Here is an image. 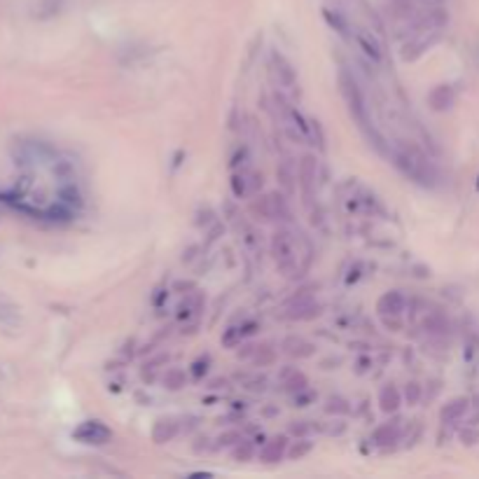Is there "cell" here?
Returning a JSON list of instances; mask_svg holds the SVG:
<instances>
[{"mask_svg":"<svg viewBox=\"0 0 479 479\" xmlns=\"http://www.w3.org/2000/svg\"><path fill=\"white\" fill-rule=\"evenodd\" d=\"M339 89H342L344 101H346L349 110H351V115H353L358 126H360V131L367 136V141L372 143L381 155H388L386 145H384V136H381V133L374 129V126L369 124V119H367V108H365V99H362L360 89H358V84L351 80L346 72H342V75H339Z\"/></svg>","mask_w":479,"mask_h":479,"instance_id":"1","label":"cell"},{"mask_svg":"<svg viewBox=\"0 0 479 479\" xmlns=\"http://www.w3.org/2000/svg\"><path fill=\"white\" fill-rule=\"evenodd\" d=\"M395 164L409 175V178H414L423 185H430L435 180V175H438L435 173V168L430 166V162L426 159V155H423L418 148H411V145L409 148H402L395 155Z\"/></svg>","mask_w":479,"mask_h":479,"instance_id":"2","label":"cell"},{"mask_svg":"<svg viewBox=\"0 0 479 479\" xmlns=\"http://www.w3.org/2000/svg\"><path fill=\"white\" fill-rule=\"evenodd\" d=\"M271 253L276 257L278 269L286 276H295L297 274V251H295V241L288 232H276L271 236Z\"/></svg>","mask_w":479,"mask_h":479,"instance_id":"3","label":"cell"},{"mask_svg":"<svg viewBox=\"0 0 479 479\" xmlns=\"http://www.w3.org/2000/svg\"><path fill=\"white\" fill-rule=\"evenodd\" d=\"M72 438H75L77 442H82V444L101 447V444H108V442L113 440V430L101 421H84L72 430Z\"/></svg>","mask_w":479,"mask_h":479,"instance_id":"4","label":"cell"},{"mask_svg":"<svg viewBox=\"0 0 479 479\" xmlns=\"http://www.w3.org/2000/svg\"><path fill=\"white\" fill-rule=\"evenodd\" d=\"M442 38V31H418L411 33V38L407 45L402 47V59L404 61H414V59L421 57L423 52L430 50Z\"/></svg>","mask_w":479,"mask_h":479,"instance_id":"5","label":"cell"},{"mask_svg":"<svg viewBox=\"0 0 479 479\" xmlns=\"http://www.w3.org/2000/svg\"><path fill=\"white\" fill-rule=\"evenodd\" d=\"M251 211L262 220H274V217L286 215V206H283V199L278 194H266L251 206Z\"/></svg>","mask_w":479,"mask_h":479,"instance_id":"6","label":"cell"},{"mask_svg":"<svg viewBox=\"0 0 479 479\" xmlns=\"http://www.w3.org/2000/svg\"><path fill=\"white\" fill-rule=\"evenodd\" d=\"M456 101V94H453L451 84H438V87L430 89L428 94V106L433 108L435 113H447L449 108Z\"/></svg>","mask_w":479,"mask_h":479,"instance_id":"7","label":"cell"},{"mask_svg":"<svg viewBox=\"0 0 479 479\" xmlns=\"http://www.w3.org/2000/svg\"><path fill=\"white\" fill-rule=\"evenodd\" d=\"M377 311L381 316H393L398 318L400 313L404 311V297L398 290H391V293H384L377 302Z\"/></svg>","mask_w":479,"mask_h":479,"instance_id":"8","label":"cell"},{"mask_svg":"<svg viewBox=\"0 0 479 479\" xmlns=\"http://www.w3.org/2000/svg\"><path fill=\"white\" fill-rule=\"evenodd\" d=\"M300 185H302V194L309 202L313 194V187H316V159L313 157H304L300 164Z\"/></svg>","mask_w":479,"mask_h":479,"instance_id":"9","label":"cell"},{"mask_svg":"<svg viewBox=\"0 0 479 479\" xmlns=\"http://www.w3.org/2000/svg\"><path fill=\"white\" fill-rule=\"evenodd\" d=\"M288 451V438L286 435H278V438H271L269 442H264L262 451H260V458L264 463H278Z\"/></svg>","mask_w":479,"mask_h":479,"instance_id":"10","label":"cell"},{"mask_svg":"<svg viewBox=\"0 0 479 479\" xmlns=\"http://www.w3.org/2000/svg\"><path fill=\"white\" fill-rule=\"evenodd\" d=\"M468 409H470L468 398H453V400H449L444 407H442L440 418H442V423H453V421H458V418H463Z\"/></svg>","mask_w":479,"mask_h":479,"instance_id":"11","label":"cell"},{"mask_svg":"<svg viewBox=\"0 0 479 479\" xmlns=\"http://www.w3.org/2000/svg\"><path fill=\"white\" fill-rule=\"evenodd\" d=\"M175 433H178V423L173 418H157L153 426V442L155 444H166L175 438Z\"/></svg>","mask_w":479,"mask_h":479,"instance_id":"12","label":"cell"},{"mask_svg":"<svg viewBox=\"0 0 479 479\" xmlns=\"http://www.w3.org/2000/svg\"><path fill=\"white\" fill-rule=\"evenodd\" d=\"M400 440V426L398 423H381V426L374 428L372 433V442L377 447H388V444H395V442Z\"/></svg>","mask_w":479,"mask_h":479,"instance_id":"13","label":"cell"},{"mask_svg":"<svg viewBox=\"0 0 479 479\" xmlns=\"http://www.w3.org/2000/svg\"><path fill=\"white\" fill-rule=\"evenodd\" d=\"M400 404H402V395H400V391L393 384H388L381 388L379 393V407L381 411H386V414H395V411L400 409Z\"/></svg>","mask_w":479,"mask_h":479,"instance_id":"14","label":"cell"},{"mask_svg":"<svg viewBox=\"0 0 479 479\" xmlns=\"http://www.w3.org/2000/svg\"><path fill=\"white\" fill-rule=\"evenodd\" d=\"M271 61H274V70L278 75V82H281L283 87H293V84H295V68L286 61V57L274 52V54H271Z\"/></svg>","mask_w":479,"mask_h":479,"instance_id":"15","label":"cell"},{"mask_svg":"<svg viewBox=\"0 0 479 479\" xmlns=\"http://www.w3.org/2000/svg\"><path fill=\"white\" fill-rule=\"evenodd\" d=\"M353 38H355L358 45H360V50L365 52L369 59L381 61V47H379V42L372 38V35H367L365 31H353Z\"/></svg>","mask_w":479,"mask_h":479,"instance_id":"16","label":"cell"},{"mask_svg":"<svg viewBox=\"0 0 479 479\" xmlns=\"http://www.w3.org/2000/svg\"><path fill=\"white\" fill-rule=\"evenodd\" d=\"M283 349H286L288 355H297V358H306L313 353V346L309 342H304L302 337H288L283 342Z\"/></svg>","mask_w":479,"mask_h":479,"instance_id":"17","label":"cell"},{"mask_svg":"<svg viewBox=\"0 0 479 479\" xmlns=\"http://www.w3.org/2000/svg\"><path fill=\"white\" fill-rule=\"evenodd\" d=\"M323 17H325V21H327V26L330 28H335V31L342 35V38H351V26H349V21L344 19L339 12L335 10H323Z\"/></svg>","mask_w":479,"mask_h":479,"instance_id":"18","label":"cell"},{"mask_svg":"<svg viewBox=\"0 0 479 479\" xmlns=\"http://www.w3.org/2000/svg\"><path fill=\"white\" fill-rule=\"evenodd\" d=\"M423 327H426L428 335L440 337V335H447V332H449V320L444 316H440V313H433V316L426 318Z\"/></svg>","mask_w":479,"mask_h":479,"instance_id":"19","label":"cell"},{"mask_svg":"<svg viewBox=\"0 0 479 479\" xmlns=\"http://www.w3.org/2000/svg\"><path fill=\"white\" fill-rule=\"evenodd\" d=\"M185 372L183 369H178V367H173V369H166V374H164V386L168 388V391H180V388L185 386Z\"/></svg>","mask_w":479,"mask_h":479,"instance_id":"20","label":"cell"},{"mask_svg":"<svg viewBox=\"0 0 479 479\" xmlns=\"http://www.w3.org/2000/svg\"><path fill=\"white\" fill-rule=\"evenodd\" d=\"M199 304H202V297L199 295H190L187 297L185 302H180V306H178V318H190L197 313V309Z\"/></svg>","mask_w":479,"mask_h":479,"instance_id":"21","label":"cell"},{"mask_svg":"<svg viewBox=\"0 0 479 479\" xmlns=\"http://www.w3.org/2000/svg\"><path fill=\"white\" fill-rule=\"evenodd\" d=\"M283 386H286V391H290V393H300L306 388V377L302 372H293L290 374V379L283 381Z\"/></svg>","mask_w":479,"mask_h":479,"instance_id":"22","label":"cell"},{"mask_svg":"<svg viewBox=\"0 0 479 479\" xmlns=\"http://www.w3.org/2000/svg\"><path fill=\"white\" fill-rule=\"evenodd\" d=\"M313 449V444L309 440H300V442H295L293 447H290V451H288V456L293 458V460H300V458H304L309 451Z\"/></svg>","mask_w":479,"mask_h":479,"instance_id":"23","label":"cell"},{"mask_svg":"<svg viewBox=\"0 0 479 479\" xmlns=\"http://www.w3.org/2000/svg\"><path fill=\"white\" fill-rule=\"evenodd\" d=\"M232 456H234V460H241V463H244V460H251L253 458V444H251V442L241 440L239 444L234 447Z\"/></svg>","mask_w":479,"mask_h":479,"instance_id":"24","label":"cell"},{"mask_svg":"<svg viewBox=\"0 0 479 479\" xmlns=\"http://www.w3.org/2000/svg\"><path fill=\"white\" fill-rule=\"evenodd\" d=\"M325 411L327 414H346L349 404H346V400H342V398H330L325 404Z\"/></svg>","mask_w":479,"mask_h":479,"instance_id":"25","label":"cell"},{"mask_svg":"<svg viewBox=\"0 0 479 479\" xmlns=\"http://www.w3.org/2000/svg\"><path fill=\"white\" fill-rule=\"evenodd\" d=\"M246 332L241 330V327H229L227 332H224V337H222V344L224 346H234V344H239L241 342V337H244Z\"/></svg>","mask_w":479,"mask_h":479,"instance_id":"26","label":"cell"},{"mask_svg":"<svg viewBox=\"0 0 479 479\" xmlns=\"http://www.w3.org/2000/svg\"><path fill=\"white\" fill-rule=\"evenodd\" d=\"M241 442V433L239 430H227L217 438V447H232V444H239Z\"/></svg>","mask_w":479,"mask_h":479,"instance_id":"27","label":"cell"},{"mask_svg":"<svg viewBox=\"0 0 479 479\" xmlns=\"http://www.w3.org/2000/svg\"><path fill=\"white\" fill-rule=\"evenodd\" d=\"M232 190H234L236 197H246V194L251 192V190H248V178H246V175H234V178H232Z\"/></svg>","mask_w":479,"mask_h":479,"instance_id":"28","label":"cell"},{"mask_svg":"<svg viewBox=\"0 0 479 479\" xmlns=\"http://www.w3.org/2000/svg\"><path fill=\"white\" fill-rule=\"evenodd\" d=\"M404 398H407L409 404H416L418 398H421V386H418L416 381H409L407 388H404Z\"/></svg>","mask_w":479,"mask_h":479,"instance_id":"29","label":"cell"},{"mask_svg":"<svg viewBox=\"0 0 479 479\" xmlns=\"http://www.w3.org/2000/svg\"><path fill=\"white\" fill-rule=\"evenodd\" d=\"M274 360V351H271L269 346H260L255 349V362H260V365H266V362Z\"/></svg>","mask_w":479,"mask_h":479,"instance_id":"30","label":"cell"},{"mask_svg":"<svg viewBox=\"0 0 479 479\" xmlns=\"http://www.w3.org/2000/svg\"><path fill=\"white\" fill-rule=\"evenodd\" d=\"M206 372H208V358H199V360L192 365V377L194 379H202Z\"/></svg>","mask_w":479,"mask_h":479,"instance_id":"31","label":"cell"},{"mask_svg":"<svg viewBox=\"0 0 479 479\" xmlns=\"http://www.w3.org/2000/svg\"><path fill=\"white\" fill-rule=\"evenodd\" d=\"M311 400H316V395H313L311 391H306V393L300 391L295 395V404H297V407H309V402H311Z\"/></svg>","mask_w":479,"mask_h":479,"instance_id":"32","label":"cell"},{"mask_svg":"<svg viewBox=\"0 0 479 479\" xmlns=\"http://www.w3.org/2000/svg\"><path fill=\"white\" fill-rule=\"evenodd\" d=\"M460 440H463V444L472 447L479 440V433H477V430H470L468 428V430H463V433H460Z\"/></svg>","mask_w":479,"mask_h":479,"instance_id":"33","label":"cell"},{"mask_svg":"<svg viewBox=\"0 0 479 479\" xmlns=\"http://www.w3.org/2000/svg\"><path fill=\"white\" fill-rule=\"evenodd\" d=\"M290 433H293V435H306L309 426H304V423H290Z\"/></svg>","mask_w":479,"mask_h":479,"instance_id":"34","label":"cell"},{"mask_svg":"<svg viewBox=\"0 0 479 479\" xmlns=\"http://www.w3.org/2000/svg\"><path fill=\"white\" fill-rule=\"evenodd\" d=\"M281 183H283V187H286V190H293V185H290V175H288V168L286 166H281Z\"/></svg>","mask_w":479,"mask_h":479,"instance_id":"35","label":"cell"},{"mask_svg":"<svg viewBox=\"0 0 479 479\" xmlns=\"http://www.w3.org/2000/svg\"><path fill=\"white\" fill-rule=\"evenodd\" d=\"M175 288H178V290H192L194 283H175Z\"/></svg>","mask_w":479,"mask_h":479,"instance_id":"36","label":"cell"},{"mask_svg":"<svg viewBox=\"0 0 479 479\" xmlns=\"http://www.w3.org/2000/svg\"><path fill=\"white\" fill-rule=\"evenodd\" d=\"M475 185H477V192H479V175H477V180H475Z\"/></svg>","mask_w":479,"mask_h":479,"instance_id":"37","label":"cell"},{"mask_svg":"<svg viewBox=\"0 0 479 479\" xmlns=\"http://www.w3.org/2000/svg\"><path fill=\"white\" fill-rule=\"evenodd\" d=\"M433 3H438V0H433Z\"/></svg>","mask_w":479,"mask_h":479,"instance_id":"38","label":"cell"}]
</instances>
